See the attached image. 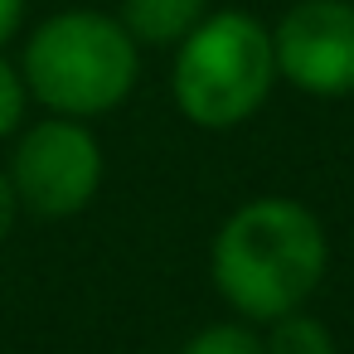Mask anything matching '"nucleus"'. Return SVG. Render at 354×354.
<instances>
[{
    "mask_svg": "<svg viewBox=\"0 0 354 354\" xmlns=\"http://www.w3.org/2000/svg\"><path fill=\"white\" fill-rule=\"evenodd\" d=\"M325 272L330 233L320 214L291 194H257L238 204L209 243L214 291L248 325L301 310L320 291Z\"/></svg>",
    "mask_w": 354,
    "mask_h": 354,
    "instance_id": "nucleus-1",
    "label": "nucleus"
},
{
    "mask_svg": "<svg viewBox=\"0 0 354 354\" xmlns=\"http://www.w3.org/2000/svg\"><path fill=\"white\" fill-rule=\"evenodd\" d=\"M20 73L30 102L49 117H107L141 83V44L107 10H54L39 20L20 49Z\"/></svg>",
    "mask_w": 354,
    "mask_h": 354,
    "instance_id": "nucleus-2",
    "label": "nucleus"
},
{
    "mask_svg": "<svg viewBox=\"0 0 354 354\" xmlns=\"http://www.w3.org/2000/svg\"><path fill=\"white\" fill-rule=\"evenodd\" d=\"M277 88L272 25L252 10H209L180 44L170 64V93L189 127L233 131L262 112Z\"/></svg>",
    "mask_w": 354,
    "mask_h": 354,
    "instance_id": "nucleus-3",
    "label": "nucleus"
},
{
    "mask_svg": "<svg viewBox=\"0 0 354 354\" xmlns=\"http://www.w3.org/2000/svg\"><path fill=\"white\" fill-rule=\"evenodd\" d=\"M6 175L15 185L20 214L59 223V218H78L97 199L102 175H107V156H102V141L88 122L44 117V122L15 131V151H10Z\"/></svg>",
    "mask_w": 354,
    "mask_h": 354,
    "instance_id": "nucleus-4",
    "label": "nucleus"
},
{
    "mask_svg": "<svg viewBox=\"0 0 354 354\" xmlns=\"http://www.w3.org/2000/svg\"><path fill=\"white\" fill-rule=\"evenodd\" d=\"M277 78L306 97H354V0H296L272 25Z\"/></svg>",
    "mask_w": 354,
    "mask_h": 354,
    "instance_id": "nucleus-5",
    "label": "nucleus"
},
{
    "mask_svg": "<svg viewBox=\"0 0 354 354\" xmlns=\"http://www.w3.org/2000/svg\"><path fill=\"white\" fill-rule=\"evenodd\" d=\"M204 15L209 0H122L117 10V20L141 49H175Z\"/></svg>",
    "mask_w": 354,
    "mask_h": 354,
    "instance_id": "nucleus-6",
    "label": "nucleus"
},
{
    "mask_svg": "<svg viewBox=\"0 0 354 354\" xmlns=\"http://www.w3.org/2000/svg\"><path fill=\"white\" fill-rule=\"evenodd\" d=\"M262 354H339L335 335L325 320H315L306 306L301 310H286L277 320H267L262 330Z\"/></svg>",
    "mask_w": 354,
    "mask_h": 354,
    "instance_id": "nucleus-7",
    "label": "nucleus"
},
{
    "mask_svg": "<svg viewBox=\"0 0 354 354\" xmlns=\"http://www.w3.org/2000/svg\"><path fill=\"white\" fill-rule=\"evenodd\" d=\"M180 354H262V330H252L248 320H214L194 330Z\"/></svg>",
    "mask_w": 354,
    "mask_h": 354,
    "instance_id": "nucleus-8",
    "label": "nucleus"
},
{
    "mask_svg": "<svg viewBox=\"0 0 354 354\" xmlns=\"http://www.w3.org/2000/svg\"><path fill=\"white\" fill-rule=\"evenodd\" d=\"M25 112H30V88H25V73L15 59L0 54V141H10L20 127H25Z\"/></svg>",
    "mask_w": 354,
    "mask_h": 354,
    "instance_id": "nucleus-9",
    "label": "nucleus"
},
{
    "mask_svg": "<svg viewBox=\"0 0 354 354\" xmlns=\"http://www.w3.org/2000/svg\"><path fill=\"white\" fill-rule=\"evenodd\" d=\"M25 10H30V0H0V54H6V49H10V39L20 35Z\"/></svg>",
    "mask_w": 354,
    "mask_h": 354,
    "instance_id": "nucleus-10",
    "label": "nucleus"
},
{
    "mask_svg": "<svg viewBox=\"0 0 354 354\" xmlns=\"http://www.w3.org/2000/svg\"><path fill=\"white\" fill-rule=\"evenodd\" d=\"M15 223H20V199H15V185H10V175L0 170V243H6V238L15 233Z\"/></svg>",
    "mask_w": 354,
    "mask_h": 354,
    "instance_id": "nucleus-11",
    "label": "nucleus"
}]
</instances>
